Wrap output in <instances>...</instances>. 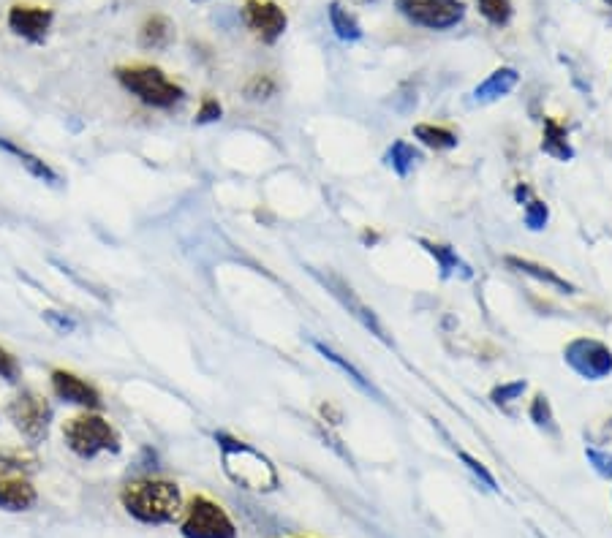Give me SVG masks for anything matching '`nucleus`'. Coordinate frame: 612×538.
Wrapping results in <instances>:
<instances>
[{"mask_svg":"<svg viewBox=\"0 0 612 538\" xmlns=\"http://www.w3.org/2000/svg\"><path fill=\"white\" fill-rule=\"evenodd\" d=\"M120 506L126 509V514L142 525H169L183 514V492L175 481L145 479L128 481L126 487L120 490Z\"/></svg>","mask_w":612,"mask_h":538,"instance_id":"nucleus-1","label":"nucleus"},{"mask_svg":"<svg viewBox=\"0 0 612 538\" xmlns=\"http://www.w3.org/2000/svg\"><path fill=\"white\" fill-rule=\"evenodd\" d=\"M215 443L221 452V465L229 479L253 492H272L278 490V471L262 452H256L251 443L240 441L229 433H215Z\"/></svg>","mask_w":612,"mask_h":538,"instance_id":"nucleus-2","label":"nucleus"},{"mask_svg":"<svg viewBox=\"0 0 612 538\" xmlns=\"http://www.w3.org/2000/svg\"><path fill=\"white\" fill-rule=\"evenodd\" d=\"M63 443L68 452L77 454L79 460H96L101 454H120L123 452V438L117 433L109 419L98 411H85L63 424Z\"/></svg>","mask_w":612,"mask_h":538,"instance_id":"nucleus-3","label":"nucleus"},{"mask_svg":"<svg viewBox=\"0 0 612 538\" xmlns=\"http://www.w3.org/2000/svg\"><path fill=\"white\" fill-rule=\"evenodd\" d=\"M115 79L126 93L150 109H175L185 98L183 87L156 66H120L115 68Z\"/></svg>","mask_w":612,"mask_h":538,"instance_id":"nucleus-4","label":"nucleus"},{"mask_svg":"<svg viewBox=\"0 0 612 538\" xmlns=\"http://www.w3.org/2000/svg\"><path fill=\"white\" fill-rule=\"evenodd\" d=\"M3 414L11 422V427L22 435V441L28 446H39L49 438L55 408L49 405L44 394L33 392V389H22L20 394L11 397Z\"/></svg>","mask_w":612,"mask_h":538,"instance_id":"nucleus-5","label":"nucleus"},{"mask_svg":"<svg viewBox=\"0 0 612 538\" xmlns=\"http://www.w3.org/2000/svg\"><path fill=\"white\" fill-rule=\"evenodd\" d=\"M183 511L185 517L180 522L183 538H237L232 517L215 500L194 495Z\"/></svg>","mask_w":612,"mask_h":538,"instance_id":"nucleus-6","label":"nucleus"},{"mask_svg":"<svg viewBox=\"0 0 612 538\" xmlns=\"http://www.w3.org/2000/svg\"><path fill=\"white\" fill-rule=\"evenodd\" d=\"M400 11L422 28L447 30L463 20V0H398Z\"/></svg>","mask_w":612,"mask_h":538,"instance_id":"nucleus-7","label":"nucleus"},{"mask_svg":"<svg viewBox=\"0 0 612 538\" xmlns=\"http://www.w3.org/2000/svg\"><path fill=\"white\" fill-rule=\"evenodd\" d=\"M564 359L574 373H580L588 381H599V378L612 373V351L599 340H591V337L572 340L566 346Z\"/></svg>","mask_w":612,"mask_h":538,"instance_id":"nucleus-8","label":"nucleus"},{"mask_svg":"<svg viewBox=\"0 0 612 538\" xmlns=\"http://www.w3.org/2000/svg\"><path fill=\"white\" fill-rule=\"evenodd\" d=\"M49 386H52V394L58 397L60 403L74 405V408H82V411H101L104 408V397L98 392L96 386L79 378L77 373L71 370H52L49 373Z\"/></svg>","mask_w":612,"mask_h":538,"instance_id":"nucleus-9","label":"nucleus"},{"mask_svg":"<svg viewBox=\"0 0 612 538\" xmlns=\"http://www.w3.org/2000/svg\"><path fill=\"white\" fill-rule=\"evenodd\" d=\"M243 22L264 44H275L283 36L286 25H289L286 11L272 0H245Z\"/></svg>","mask_w":612,"mask_h":538,"instance_id":"nucleus-10","label":"nucleus"},{"mask_svg":"<svg viewBox=\"0 0 612 538\" xmlns=\"http://www.w3.org/2000/svg\"><path fill=\"white\" fill-rule=\"evenodd\" d=\"M9 30L14 36H20L22 41L28 44H44L52 30V22H55V11L44 9V6H25V3H17L9 9Z\"/></svg>","mask_w":612,"mask_h":538,"instance_id":"nucleus-11","label":"nucleus"},{"mask_svg":"<svg viewBox=\"0 0 612 538\" xmlns=\"http://www.w3.org/2000/svg\"><path fill=\"white\" fill-rule=\"evenodd\" d=\"M321 280H324V286L332 291V297L338 299L340 305L349 310L351 316L357 318L362 327L368 329L370 335L379 337L381 343H389L387 329H384V324L379 321V316H376V313H373V310H370L360 297H357V291L351 289L349 283H343V280L335 278V275H327V278H321Z\"/></svg>","mask_w":612,"mask_h":538,"instance_id":"nucleus-12","label":"nucleus"},{"mask_svg":"<svg viewBox=\"0 0 612 538\" xmlns=\"http://www.w3.org/2000/svg\"><path fill=\"white\" fill-rule=\"evenodd\" d=\"M39 503V492L22 473H0V509L20 514Z\"/></svg>","mask_w":612,"mask_h":538,"instance_id":"nucleus-13","label":"nucleus"},{"mask_svg":"<svg viewBox=\"0 0 612 538\" xmlns=\"http://www.w3.org/2000/svg\"><path fill=\"white\" fill-rule=\"evenodd\" d=\"M0 150H3L6 155H11V158H14V161H17V164H20L22 169L30 174V177H36V180H41L44 185H60V174L36 153H30V150L20 147L17 142H11V139H6V136H0Z\"/></svg>","mask_w":612,"mask_h":538,"instance_id":"nucleus-14","label":"nucleus"},{"mask_svg":"<svg viewBox=\"0 0 612 538\" xmlns=\"http://www.w3.org/2000/svg\"><path fill=\"white\" fill-rule=\"evenodd\" d=\"M175 39V25L164 14L147 17L142 30H139V44L145 49H166Z\"/></svg>","mask_w":612,"mask_h":538,"instance_id":"nucleus-15","label":"nucleus"},{"mask_svg":"<svg viewBox=\"0 0 612 538\" xmlns=\"http://www.w3.org/2000/svg\"><path fill=\"white\" fill-rule=\"evenodd\" d=\"M506 264H509L512 269H517V272L528 275V278L542 280V283H547V286H553V289L564 291V294H574L572 283L561 278V275H558V272H553L550 267H542V264H534V261H528V259H517V256H506Z\"/></svg>","mask_w":612,"mask_h":538,"instance_id":"nucleus-16","label":"nucleus"},{"mask_svg":"<svg viewBox=\"0 0 612 538\" xmlns=\"http://www.w3.org/2000/svg\"><path fill=\"white\" fill-rule=\"evenodd\" d=\"M313 348H316V351H319V354L324 356L327 362H332V365L338 367L340 373L349 375V381H351V384H354V386H357V389H362V392H365V394H373V397H379V400H381V394L376 392V386L370 384L368 378L362 375V370H357V367L351 365V362H349V359H346V356H340L338 351H332L330 346H324L321 340H313Z\"/></svg>","mask_w":612,"mask_h":538,"instance_id":"nucleus-17","label":"nucleus"},{"mask_svg":"<svg viewBox=\"0 0 612 538\" xmlns=\"http://www.w3.org/2000/svg\"><path fill=\"white\" fill-rule=\"evenodd\" d=\"M517 79L520 77H517L515 68H498L482 85L476 87L474 98L476 101H496V98L506 96V93L517 85Z\"/></svg>","mask_w":612,"mask_h":538,"instance_id":"nucleus-18","label":"nucleus"},{"mask_svg":"<svg viewBox=\"0 0 612 538\" xmlns=\"http://www.w3.org/2000/svg\"><path fill=\"white\" fill-rule=\"evenodd\" d=\"M542 150L547 155H553L555 161H572V145L566 139V128L561 123H555L553 117H544V139Z\"/></svg>","mask_w":612,"mask_h":538,"instance_id":"nucleus-19","label":"nucleus"},{"mask_svg":"<svg viewBox=\"0 0 612 538\" xmlns=\"http://www.w3.org/2000/svg\"><path fill=\"white\" fill-rule=\"evenodd\" d=\"M414 136L430 150H452V147H457V136L447 128H438V125H417Z\"/></svg>","mask_w":612,"mask_h":538,"instance_id":"nucleus-20","label":"nucleus"},{"mask_svg":"<svg viewBox=\"0 0 612 538\" xmlns=\"http://www.w3.org/2000/svg\"><path fill=\"white\" fill-rule=\"evenodd\" d=\"M330 22H332V30L338 33V39L357 41L362 36L357 20H354L349 11L340 6V3H332L330 6Z\"/></svg>","mask_w":612,"mask_h":538,"instance_id":"nucleus-21","label":"nucleus"},{"mask_svg":"<svg viewBox=\"0 0 612 538\" xmlns=\"http://www.w3.org/2000/svg\"><path fill=\"white\" fill-rule=\"evenodd\" d=\"M0 465L9 473H22L25 476V473L36 471L39 460L30 452H25V449H3L0 452Z\"/></svg>","mask_w":612,"mask_h":538,"instance_id":"nucleus-22","label":"nucleus"},{"mask_svg":"<svg viewBox=\"0 0 612 538\" xmlns=\"http://www.w3.org/2000/svg\"><path fill=\"white\" fill-rule=\"evenodd\" d=\"M387 161H389V166L400 174V177H406V174L411 172V166L419 161V153L411 145H406V142H395V145L389 147Z\"/></svg>","mask_w":612,"mask_h":538,"instance_id":"nucleus-23","label":"nucleus"},{"mask_svg":"<svg viewBox=\"0 0 612 538\" xmlns=\"http://www.w3.org/2000/svg\"><path fill=\"white\" fill-rule=\"evenodd\" d=\"M419 242H422V248L428 250L430 256L438 261V267H441V275H444V278H449L457 267H463V261L457 259L455 250L447 248V245H438V242H430V240H419Z\"/></svg>","mask_w":612,"mask_h":538,"instance_id":"nucleus-24","label":"nucleus"},{"mask_svg":"<svg viewBox=\"0 0 612 538\" xmlns=\"http://www.w3.org/2000/svg\"><path fill=\"white\" fill-rule=\"evenodd\" d=\"M278 93V82L270 74H256V77L245 85V96L251 101H270Z\"/></svg>","mask_w":612,"mask_h":538,"instance_id":"nucleus-25","label":"nucleus"},{"mask_svg":"<svg viewBox=\"0 0 612 538\" xmlns=\"http://www.w3.org/2000/svg\"><path fill=\"white\" fill-rule=\"evenodd\" d=\"M476 3H479V11L485 14V20H490L493 25H506L512 17L509 0H476Z\"/></svg>","mask_w":612,"mask_h":538,"instance_id":"nucleus-26","label":"nucleus"},{"mask_svg":"<svg viewBox=\"0 0 612 538\" xmlns=\"http://www.w3.org/2000/svg\"><path fill=\"white\" fill-rule=\"evenodd\" d=\"M531 422L536 424V427H544V430H555V416H553V408H550V400L544 397V394H536L534 403H531Z\"/></svg>","mask_w":612,"mask_h":538,"instance_id":"nucleus-27","label":"nucleus"},{"mask_svg":"<svg viewBox=\"0 0 612 538\" xmlns=\"http://www.w3.org/2000/svg\"><path fill=\"white\" fill-rule=\"evenodd\" d=\"M0 381L9 386H17L22 381V367L17 356L0 346Z\"/></svg>","mask_w":612,"mask_h":538,"instance_id":"nucleus-28","label":"nucleus"},{"mask_svg":"<svg viewBox=\"0 0 612 538\" xmlns=\"http://www.w3.org/2000/svg\"><path fill=\"white\" fill-rule=\"evenodd\" d=\"M41 318H44V324H47L52 332H58V335H71V332H77V318H71L68 313H60V310H44Z\"/></svg>","mask_w":612,"mask_h":538,"instance_id":"nucleus-29","label":"nucleus"},{"mask_svg":"<svg viewBox=\"0 0 612 538\" xmlns=\"http://www.w3.org/2000/svg\"><path fill=\"white\" fill-rule=\"evenodd\" d=\"M547 218H550V210H547L544 202L531 199V202L525 204V226L531 231H542L547 226Z\"/></svg>","mask_w":612,"mask_h":538,"instance_id":"nucleus-30","label":"nucleus"},{"mask_svg":"<svg viewBox=\"0 0 612 538\" xmlns=\"http://www.w3.org/2000/svg\"><path fill=\"white\" fill-rule=\"evenodd\" d=\"M457 457L463 460V465H466L468 471L474 473V476H479V481H482L485 487H490V490H498V484H496V479H493V473L487 471L485 465L476 460V457H471V454H466V452H457Z\"/></svg>","mask_w":612,"mask_h":538,"instance_id":"nucleus-31","label":"nucleus"},{"mask_svg":"<svg viewBox=\"0 0 612 538\" xmlns=\"http://www.w3.org/2000/svg\"><path fill=\"white\" fill-rule=\"evenodd\" d=\"M523 392H525V381H512V384L496 386V389L490 392V400L496 405H506L512 403V400H517Z\"/></svg>","mask_w":612,"mask_h":538,"instance_id":"nucleus-32","label":"nucleus"},{"mask_svg":"<svg viewBox=\"0 0 612 538\" xmlns=\"http://www.w3.org/2000/svg\"><path fill=\"white\" fill-rule=\"evenodd\" d=\"M221 117H224V106L218 104L215 98H204L202 106H199V112H196V125L218 123Z\"/></svg>","mask_w":612,"mask_h":538,"instance_id":"nucleus-33","label":"nucleus"},{"mask_svg":"<svg viewBox=\"0 0 612 538\" xmlns=\"http://www.w3.org/2000/svg\"><path fill=\"white\" fill-rule=\"evenodd\" d=\"M588 460L596 465V471L602 473V476H612V454H604V452H596V449H588Z\"/></svg>","mask_w":612,"mask_h":538,"instance_id":"nucleus-34","label":"nucleus"},{"mask_svg":"<svg viewBox=\"0 0 612 538\" xmlns=\"http://www.w3.org/2000/svg\"><path fill=\"white\" fill-rule=\"evenodd\" d=\"M610 3H612V0H610Z\"/></svg>","mask_w":612,"mask_h":538,"instance_id":"nucleus-35","label":"nucleus"}]
</instances>
